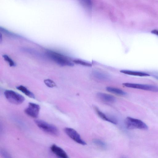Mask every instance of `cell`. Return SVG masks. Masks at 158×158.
<instances>
[{"mask_svg": "<svg viewBox=\"0 0 158 158\" xmlns=\"http://www.w3.org/2000/svg\"><path fill=\"white\" fill-rule=\"evenodd\" d=\"M48 56L56 64L62 66H72L74 64L67 57L56 52L48 50L46 52Z\"/></svg>", "mask_w": 158, "mask_h": 158, "instance_id": "obj_1", "label": "cell"}, {"mask_svg": "<svg viewBox=\"0 0 158 158\" xmlns=\"http://www.w3.org/2000/svg\"><path fill=\"white\" fill-rule=\"evenodd\" d=\"M126 128L128 129H139L146 130L148 126L141 120L131 117H127L125 120Z\"/></svg>", "mask_w": 158, "mask_h": 158, "instance_id": "obj_2", "label": "cell"}, {"mask_svg": "<svg viewBox=\"0 0 158 158\" xmlns=\"http://www.w3.org/2000/svg\"><path fill=\"white\" fill-rule=\"evenodd\" d=\"M35 122L37 126L44 132L54 136L58 135V130L55 126L41 119H35Z\"/></svg>", "mask_w": 158, "mask_h": 158, "instance_id": "obj_3", "label": "cell"}, {"mask_svg": "<svg viewBox=\"0 0 158 158\" xmlns=\"http://www.w3.org/2000/svg\"><path fill=\"white\" fill-rule=\"evenodd\" d=\"M4 94L7 100L14 104H20L25 100L23 96L12 90H6L4 92Z\"/></svg>", "mask_w": 158, "mask_h": 158, "instance_id": "obj_4", "label": "cell"}, {"mask_svg": "<svg viewBox=\"0 0 158 158\" xmlns=\"http://www.w3.org/2000/svg\"><path fill=\"white\" fill-rule=\"evenodd\" d=\"M123 85L127 87L158 92V87L154 85L130 83H124Z\"/></svg>", "mask_w": 158, "mask_h": 158, "instance_id": "obj_5", "label": "cell"}, {"mask_svg": "<svg viewBox=\"0 0 158 158\" xmlns=\"http://www.w3.org/2000/svg\"><path fill=\"white\" fill-rule=\"evenodd\" d=\"M64 130L67 135L77 143L83 145L86 144V142L82 139L79 133L74 129L70 127H65Z\"/></svg>", "mask_w": 158, "mask_h": 158, "instance_id": "obj_6", "label": "cell"}, {"mask_svg": "<svg viewBox=\"0 0 158 158\" xmlns=\"http://www.w3.org/2000/svg\"><path fill=\"white\" fill-rule=\"evenodd\" d=\"M40 109V106L38 104L29 102L27 107L25 109L24 112L31 117L36 118L38 116Z\"/></svg>", "mask_w": 158, "mask_h": 158, "instance_id": "obj_7", "label": "cell"}, {"mask_svg": "<svg viewBox=\"0 0 158 158\" xmlns=\"http://www.w3.org/2000/svg\"><path fill=\"white\" fill-rule=\"evenodd\" d=\"M50 149L58 158H69L64 150L55 144L51 146Z\"/></svg>", "mask_w": 158, "mask_h": 158, "instance_id": "obj_8", "label": "cell"}, {"mask_svg": "<svg viewBox=\"0 0 158 158\" xmlns=\"http://www.w3.org/2000/svg\"><path fill=\"white\" fill-rule=\"evenodd\" d=\"M94 108L96 113L101 119L114 124H117V121L115 118L113 117L107 116L105 114L100 111L97 107H95Z\"/></svg>", "mask_w": 158, "mask_h": 158, "instance_id": "obj_9", "label": "cell"}, {"mask_svg": "<svg viewBox=\"0 0 158 158\" xmlns=\"http://www.w3.org/2000/svg\"><path fill=\"white\" fill-rule=\"evenodd\" d=\"M97 97L102 101L107 103H112L115 100V98L112 95L103 93H98Z\"/></svg>", "mask_w": 158, "mask_h": 158, "instance_id": "obj_10", "label": "cell"}, {"mask_svg": "<svg viewBox=\"0 0 158 158\" xmlns=\"http://www.w3.org/2000/svg\"><path fill=\"white\" fill-rule=\"evenodd\" d=\"M120 72L125 74L140 77H147L150 75L147 73L137 71H134L127 70H122L120 71Z\"/></svg>", "mask_w": 158, "mask_h": 158, "instance_id": "obj_11", "label": "cell"}, {"mask_svg": "<svg viewBox=\"0 0 158 158\" xmlns=\"http://www.w3.org/2000/svg\"><path fill=\"white\" fill-rule=\"evenodd\" d=\"M16 88L29 97L33 98H35L34 94L25 87L20 85L17 87Z\"/></svg>", "mask_w": 158, "mask_h": 158, "instance_id": "obj_12", "label": "cell"}, {"mask_svg": "<svg viewBox=\"0 0 158 158\" xmlns=\"http://www.w3.org/2000/svg\"><path fill=\"white\" fill-rule=\"evenodd\" d=\"M106 89L108 92L120 95H123L126 94V92L123 90L115 87L108 86L106 87Z\"/></svg>", "mask_w": 158, "mask_h": 158, "instance_id": "obj_13", "label": "cell"}, {"mask_svg": "<svg viewBox=\"0 0 158 158\" xmlns=\"http://www.w3.org/2000/svg\"><path fill=\"white\" fill-rule=\"evenodd\" d=\"M93 142L98 147L103 149L106 148V145L103 141L98 139H95L93 140Z\"/></svg>", "mask_w": 158, "mask_h": 158, "instance_id": "obj_14", "label": "cell"}, {"mask_svg": "<svg viewBox=\"0 0 158 158\" xmlns=\"http://www.w3.org/2000/svg\"><path fill=\"white\" fill-rule=\"evenodd\" d=\"M3 57L5 61L7 62L10 67H14L16 65L15 63L8 55H4Z\"/></svg>", "mask_w": 158, "mask_h": 158, "instance_id": "obj_15", "label": "cell"}, {"mask_svg": "<svg viewBox=\"0 0 158 158\" xmlns=\"http://www.w3.org/2000/svg\"><path fill=\"white\" fill-rule=\"evenodd\" d=\"M73 62L75 64L90 67L92 65L89 62L79 59L74 60H73Z\"/></svg>", "mask_w": 158, "mask_h": 158, "instance_id": "obj_16", "label": "cell"}, {"mask_svg": "<svg viewBox=\"0 0 158 158\" xmlns=\"http://www.w3.org/2000/svg\"><path fill=\"white\" fill-rule=\"evenodd\" d=\"M45 85L48 87L52 88L56 86L55 83L50 79H46L44 80Z\"/></svg>", "mask_w": 158, "mask_h": 158, "instance_id": "obj_17", "label": "cell"}, {"mask_svg": "<svg viewBox=\"0 0 158 158\" xmlns=\"http://www.w3.org/2000/svg\"><path fill=\"white\" fill-rule=\"evenodd\" d=\"M1 153L3 158H12L10 154L5 150H1Z\"/></svg>", "mask_w": 158, "mask_h": 158, "instance_id": "obj_18", "label": "cell"}, {"mask_svg": "<svg viewBox=\"0 0 158 158\" xmlns=\"http://www.w3.org/2000/svg\"><path fill=\"white\" fill-rule=\"evenodd\" d=\"M151 33L158 36V30L154 29L151 31Z\"/></svg>", "mask_w": 158, "mask_h": 158, "instance_id": "obj_19", "label": "cell"}, {"mask_svg": "<svg viewBox=\"0 0 158 158\" xmlns=\"http://www.w3.org/2000/svg\"><path fill=\"white\" fill-rule=\"evenodd\" d=\"M154 77L156 78V79H157V80H158V75H154Z\"/></svg>", "mask_w": 158, "mask_h": 158, "instance_id": "obj_20", "label": "cell"}, {"mask_svg": "<svg viewBox=\"0 0 158 158\" xmlns=\"http://www.w3.org/2000/svg\"><path fill=\"white\" fill-rule=\"evenodd\" d=\"M121 158H126L124 157H121Z\"/></svg>", "mask_w": 158, "mask_h": 158, "instance_id": "obj_21", "label": "cell"}]
</instances>
